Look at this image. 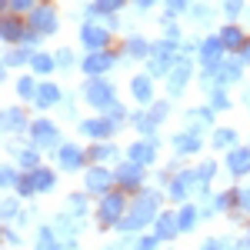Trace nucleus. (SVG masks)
<instances>
[{"label":"nucleus","instance_id":"21","mask_svg":"<svg viewBox=\"0 0 250 250\" xmlns=\"http://www.w3.org/2000/svg\"><path fill=\"white\" fill-rule=\"evenodd\" d=\"M3 120H7V124H3L7 130H20V127H23V117H20V110H7V117H3Z\"/></svg>","mask_w":250,"mask_h":250},{"label":"nucleus","instance_id":"33","mask_svg":"<svg viewBox=\"0 0 250 250\" xmlns=\"http://www.w3.org/2000/svg\"><path fill=\"white\" fill-rule=\"evenodd\" d=\"M167 7H170V10H184V7H187V0H167Z\"/></svg>","mask_w":250,"mask_h":250},{"label":"nucleus","instance_id":"39","mask_svg":"<svg viewBox=\"0 0 250 250\" xmlns=\"http://www.w3.org/2000/svg\"><path fill=\"white\" fill-rule=\"evenodd\" d=\"M240 200H244V207L250 210V190H244V193H240Z\"/></svg>","mask_w":250,"mask_h":250},{"label":"nucleus","instance_id":"9","mask_svg":"<svg viewBox=\"0 0 250 250\" xmlns=\"http://www.w3.org/2000/svg\"><path fill=\"white\" fill-rule=\"evenodd\" d=\"M100 213H104V220H117V217L124 213V200H120V197H107L104 207H100Z\"/></svg>","mask_w":250,"mask_h":250},{"label":"nucleus","instance_id":"6","mask_svg":"<svg viewBox=\"0 0 250 250\" xmlns=\"http://www.w3.org/2000/svg\"><path fill=\"white\" fill-rule=\"evenodd\" d=\"M227 167H230L233 173H244L250 167V150H233V154L227 157Z\"/></svg>","mask_w":250,"mask_h":250},{"label":"nucleus","instance_id":"36","mask_svg":"<svg viewBox=\"0 0 250 250\" xmlns=\"http://www.w3.org/2000/svg\"><path fill=\"white\" fill-rule=\"evenodd\" d=\"M3 184H17V173H14V170H3Z\"/></svg>","mask_w":250,"mask_h":250},{"label":"nucleus","instance_id":"22","mask_svg":"<svg viewBox=\"0 0 250 250\" xmlns=\"http://www.w3.org/2000/svg\"><path fill=\"white\" fill-rule=\"evenodd\" d=\"M220 40H224V47H237V43H240V30H233V27H227V30L220 34Z\"/></svg>","mask_w":250,"mask_h":250},{"label":"nucleus","instance_id":"32","mask_svg":"<svg viewBox=\"0 0 250 250\" xmlns=\"http://www.w3.org/2000/svg\"><path fill=\"white\" fill-rule=\"evenodd\" d=\"M130 54H147V43L144 40H130Z\"/></svg>","mask_w":250,"mask_h":250},{"label":"nucleus","instance_id":"8","mask_svg":"<svg viewBox=\"0 0 250 250\" xmlns=\"http://www.w3.org/2000/svg\"><path fill=\"white\" fill-rule=\"evenodd\" d=\"M114 127L117 124H110V120H90V124H83V134L87 137H107Z\"/></svg>","mask_w":250,"mask_h":250},{"label":"nucleus","instance_id":"24","mask_svg":"<svg viewBox=\"0 0 250 250\" xmlns=\"http://www.w3.org/2000/svg\"><path fill=\"white\" fill-rule=\"evenodd\" d=\"M213 144H217V147H230V144H233V130H217Z\"/></svg>","mask_w":250,"mask_h":250},{"label":"nucleus","instance_id":"5","mask_svg":"<svg viewBox=\"0 0 250 250\" xmlns=\"http://www.w3.org/2000/svg\"><path fill=\"white\" fill-rule=\"evenodd\" d=\"M34 137H37V144H43V147H54V144H57V130H54L47 120H40L37 127H34Z\"/></svg>","mask_w":250,"mask_h":250},{"label":"nucleus","instance_id":"11","mask_svg":"<svg viewBox=\"0 0 250 250\" xmlns=\"http://www.w3.org/2000/svg\"><path fill=\"white\" fill-rule=\"evenodd\" d=\"M87 187H90V190H107V187H110V173L100 170V167H97V170H90V177H87Z\"/></svg>","mask_w":250,"mask_h":250},{"label":"nucleus","instance_id":"37","mask_svg":"<svg viewBox=\"0 0 250 250\" xmlns=\"http://www.w3.org/2000/svg\"><path fill=\"white\" fill-rule=\"evenodd\" d=\"M154 244H157L154 237H147V240H140V250H154Z\"/></svg>","mask_w":250,"mask_h":250},{"label":"nucleus","instance_id":"16","mask_svg":"<svg viewBox=\"0 0 250 250\" xmlns=\"http://www.w3.org/2000/svg\"><path fill=\"white\" fill-rule=\"evenodd\" d=\"M60 164H63L67 170L80 167V150H77V147H60Z\"/></svg>","mask_w":250,"mask_h":250},{"label":"nucleus","instance_id":"23","mask_svg":"<svg viewBox=\"0 0 250 250\" xmlns=\"http://www.w3.org/2000/svg\"><path fill=\"white\" fill-rule=\"evenodd\" d=\"M34 70H37V74H50V70H54V60L50 57H34Z\"/></svg>","mask_w":250,"mask_h":250},{"label":"nucleus","instance_id":"4","mask_svg":"<svg viewBox=\"0 0 250 250\" xmlns=\"http://www.w3.org/2000/svg\"><path fill=\"white\" fill-rule=\"evenodd\" d=\"M220 47H224V40H207V43H204L200 57H204V67H207V70L217 67V54H220Z\"/></svg>","mask_w":250,"mask_h":250},{"label":"nucleus","instance_id":"7","mask_svg":"<svg viewBox=\"0 0 250 250\" xmlns=\"http://www.w3.org/2000/svg\"><path fill=\"white\" fill-rule=\"evenodd\" d=\"M110 63H114V57H110V54H97V57H90L87 63H83V70H87V74H104Z\"/></svg>","mask_w":250,"mask_h":250},{"label":"nucleus","instance_id":"19","mask_svg":"<svg viewBox=\"0 0 250 250\" xmlns=\"http://www.w3.org/2000/svg\"><path fill=\"white\" fill-rule=\"evenodd\" d=\"M144 160H154V147L150 144H137L134 147V164H144Z\"/></svg>","mask_w":250,"mask_h":250},{"label":"nucleus","instance_id":"30","mask_svg":"<svg viewBox=\"0 0 250 250\" xmlns=\"http://www.w3.org/2000/svg\"><path fill=\"white\" fill-rule=\"evenodd\" d=\"M57 63L70 67V63H74V54H70V50H60V54H57Z\"/></svg>","mask_w":250,"mask_h":250},{"label":"nucleus","instance_id":"13","mask_svg":"<svg viewBox=\"0 0 250 250\" xmlns=\"http://www.w3.org/2000/svg\"><path fill=\"white\" fill-rule=\"evenodd\" d=\"M114 180H120L124 187H134L137 180H140V170H137V164H127V167H120Z\"/></svg>","mask_w":250,"mask_h":250},{"label":"nucleus","instance_id":"29","mask_svg":"<svg viewBox=\"0 0 250 250\" xmlns=\"http://www.w3.org/2000/svg\"><path fill=\"white\" fill-rule=\"evenodd\" d=\"M17 90H20L23 97H30V94H34V80H20V83H17Z\"/></svg>","mask_w":250,"mask_h":250},{"label":"nucleus","instance_id":"34","mask_svg":"<svg viewBox=\"0 0 250 250\" xmlns=\"http://www.w3.org/2000/svg\"><path fill=\"white\" fill-rule=\"evenodd\" d=\"M237 10H240V0H227V14H230V17H233Z\"/></svg>","mask_w":250,"mask_h":250},{"label":"nucleus","instance_id":"2","mask_svg":"<svg viewBox=\"0 0 250 250\" xmlns=\"http://www.w3.org/2000/svg\"><path fill=\"white\" fill-rule=\"evenodd\" d=\"M154 204H157L154 197H144V200L137 204V210L130 213V220H124V230H137L144 220H150V217H154Z\"/></svg>","mask_w":250,"mask_h":250},{"label":"nucleus","instance_id":"1","mask_svg":"<svg viewBox=\"0 0 250 250\" xmlns=\"http://www.w3.org/2000/svg\"><path fill=\"white\" fill-rule=\"evenodd\" d=\"M87 100H90L94 107H114V87L104 83V80H94V83L87 87Z\"/></svg>","mask_w":250,"mask_h":250},{"label":"nucleus","instance_id":"10","mask_svg":"<svg viewBox=\"0 0 250 250\" xmlns=\"http://www.w3.org/2000/svg\"><path fill=\"white\" fill-rule=\"evenodd\" d=\"M173 147H177L180 154H193V150H200V140L193 134H180V137H173Z\"/></svg>","mask_w":250,"mask_h":250},{"label":"nucleus","instance_id":"31","mask_svg":"<svg viewBox=\"0 0 250 250\" xmlns=\"http://www.w3.org/2000/svg\"><path fill=\"white\" fill-rule=\"evenodd\" d=\"M110 154H114V147H107V144L94 147V157H100V160H104V157H110Z\"/></svg>","mask_w":250,"mask_h":250},{"label":"nucleus","instance_id":"25","mask_svg":"<svg viewBox=\"0 0 250 250\" xmlns=\"http://www.w3.org/2000/svg\"><path fill=\"white\" fill-rule=\"evenodd\" d=\"M3 37H7V40H17L20 37V27L14 23V20H3Z\"/></svg>","mask_w":250,"mask_h":250},{"label":"nucleus","instance_id":"35","mask_svg":"<svg viewBox=\"0 0 250 250\" xmlns=\"http://www.w3.org/2000/svg\"><path fill=\"white\" fill-rule=\"evenodd\" d=\"M224 104H227V97H224L220 90H217V94H213V107H224Z\"/></svg>","mask_w":250,"mask_h":250},{"label":"nucleus","instance_id":"18","mask_svg":"<svg viewBox=\"0 0 250 250\" xmlns=\"http://www.w3.org/2000/svg\"><path fill=\"white\" fill-rule=\"evenodd\" d=\"M34 187H37V190H50V187H54V173L37 170L34 173Z\"/></svg>","mask_w":250,"mask_h":250},{"label":"nucleus","instance_id":"27","mask_svg":"<svg viewBox=\"0 0 250 250\" xmlns=\"http://www.w3.org/2000/svg\"><path fill=\"white\" fill-rule=\"evenodd\" d=\"M190 224H193V207H187V210L180 213V227H184V230H190Z\"/></svg>","mask_w":250,"mask_h":250},{"label":"nucleus","instance_id":"41","mask_svg":"<svg viewBox=\"0 0 250 250\" xmlns=\"http://www.w3.org/2000/svg\"><path fill=\"white\" fill-rule=\"evenodd\" d=\"M244 57H247V60H250V47H247V50H244Z\"/></svg>","mask_w":250,"mask_h":250},{"label":"nucleus","instance_id":"40","mask_svg":"<svg viewBox=\"0 0 250 250\" xmlns=\"http://www.w3.org/2000/svg\"><path fill=\"white\" fill-rule=\"evenodd\" d=\"M137 3H140V7H150V3H154V0H137Z\"/></svg>","mask_w":250,"mask_h":250},{"label":"nucleus","instance_id":"28","mask_svg":"<svg viewBox=\"0 0 250 250\" xmlns=\"http://www.w3.org/2000/svg\"><path fill=\"white\" fill-rule=\"evenodd\" d=\"M120 3H124V0H97V10H114Z\"/></svg>","mask_w":250,"mask_h":250},{"label":"nucleus","instance_id":"20","mask_svg":"<svg viewBox=\"0 0 250 250\" xmlns=\"http://www.w3.org/2000/svg\"><path fill=\"white\" fill-rule=\"evenodd\" d=\"M170 233H173V217L164 213V217L157 220V237H170Z\"/></svg>","mask_w":250,"mask_h":250},{"label":"nucleus","instance_id":"38","mask_svg":"<svg viewBox=\"0 0 250 250\" xmlns=\"http://www.w3.org/2000/svg\"><path fill=\"white\" fill-rule=\"evenodd\" d=\"M34 0H14V10H23V7H30Z\"/></svg>","mask_w":250,"mask_h":250},{"label":"nucleus","instance_id":"17","mask_svg":"<svg viewBox=\"0 0 250 250\" xmlns=\"http://www.w3.org/2000/svg\"><path fill=\"white\" fill-rule=\"evenodd\" d=\"M57 87H50V83H47V87H40L37 90V97H34V100H37L40 107H50V104H57Z\"/></svg>","mask_w":250,"mask_h":250},{"label":"nucleus","instance_id":"12","mask_svg":"<svg viewBox=\"0 0 250 250\" xmlns=\"http://www.w3.org/2000/svg\"><path fill=\"white\" fill-rule=\"evenodd\" d=\"M104 40H107L104 30H97V27H83V43H87L90 50H100V47H104Z\"/></svg>","mask_w":250,"mask_h":250},{"label":"nucleus","instance_id":"26","mask_svg":"<svg viewBox=\"0 0 250 250\" xmlns=\"http://www.w3.org/2000/svg\"><path fill=\"white\" fill-rule=\"evenodd\" d=\"M240 77V63H227L224 67V80H237Z\"/></svg>","mask_w":250,"mask_h":250},{"label":"nucleus","instance_id":"15","mask_svg":"<svg viewBox=\"0 0 250 250\" xmlns=\"http://www.w3.org/2000/svg\"><path fill=\"white\" fill-rule=\"evenodd\" d=\"M187 74H190V63H187V60H180V63H177V74L170 77V94H177V90L184 87V80H187Z\"/></svg>","mask_w":250,"mask_h":250},{"label":"nucleus","instance_id":"3","mask_svg":"<svg viewBox=\"0 0 250 250\" xmlns=\"http://www.w3.org/2000/svg\"><path fill=\"white\" fill-rule=\"evenodd\" d=\"M30 23H34V30H43V34H50V30L57 27V20H54V10H50V7L37 10V14L30 17Z\"/></svg>","mask_w":250,"mask_h":250},{"label":"nucleus","instance_id":"14","mask_svg":"<svg viewBox=\"0 0 250 250\" xmlns=\"http://www.w3.org/2000/svg\"><path fill=\"white\" fill-rule=\"evenodd\" d=\"M134 94L140 104H150V97H154V90H150V80L147 77H134Z\"/></svg>","mask_w":250,"mask_h":250}]
</instances>
